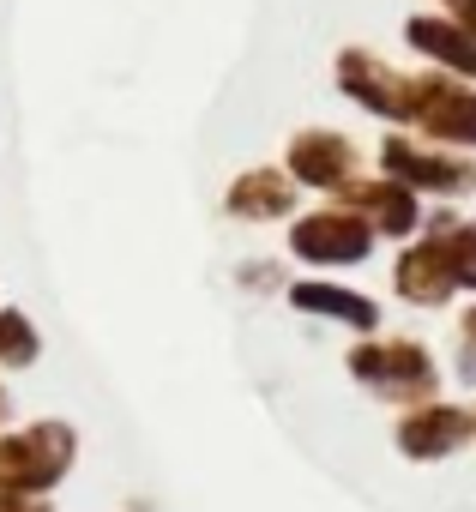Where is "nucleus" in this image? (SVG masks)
<instances>
[{"mask_svg":"<svg viewBox=\"0 0 476 512\" xmlns=\"http://www.w3.org/2000/svg\"><path fill=\"white\" fill-rule=\"evenodd\" d=\"M284 302H290L296 314H308V320H332V326H344V332H356V338H374V332L386 326V308H380L368 290H356V284H344V278H320V272L290 278Z\"/></svg>","mask_w":476,"mask_h":512,"instance_id":"9b49d317","label":"nucleus"},{"mask_svg":"<svg viewBox=\"0 0 476 512\" xmlns=\"http://www.w3.org/2000/svg\"><path fill=\"white\" fill-rule=\"evenodd\" d=\"M223 217L229 223H290L302 217V187L290 181L284 163H248L242 175H235L223 187Z\"/></svg>","mask_w":476,"mask_h":512,"instance_id":"f8f14e48","label":"nucleus"},{"mask_svg":"<svg viewBox=\"0 0 476 512\" xmlns=\"http://www.w3.org/2000/svg\"><path fill=\"white\" fill-rule=\"evenodd\" d=\"M43 356V332L25 308H0V368L19 374V368H37Z\"/></svg>","mask_w":476,"mask_h":512,"instance_id":"4468645a","label":"nucleus"},{"mask_svg":"<svg viewBox=\"0 0 476 512\" xmlns=\"http://www.w3.org/2000/svg\"><path fill=\"white\" fill-rule=\"evenodd\" d=\"M392 296L410 302V308H446L452 296H464L446 235H416L392 253Z\"/></svg>","mask_w":476,"mask_h":512,"instance_id":"9d476101","label":"nucleus"},{"mask_svg":"<svg viewBox=\"0 0 476 512\" xmlns=\"http://www.w3.org/2000/svg\"><path fill=\"white\" fill-rule=\"evenodd\" d=\"M7 416H13V398H7V386H0V428H7Z\"/></svg>","mask_w":476,"mask_h":512,"instance_id":"412c9836","label":"nucleus"},{"mask_svg":"<svg viewBox=\"0 0 476 512\" xmlns=\"http://www.w3.org/2000/svg\"><path fill=\"white\" fill-rule=\"evenodd\" d=\"M344 368L362 392H374L380 404H398V410H416V404L440 398V362L422 338H386V332L356 338Z\"/></svg>","mask_w":476,"mask_h":512,"instance_id":"f03ea898","label":"nucleus"},{"mask_svg":"<svg viewBox=\"0 0 476 512\" xmlns=\"http://www.w3.org/2000/svg\"><path fill=\"white\" fill-rule=\"evenodd\" d=\"M332 85H338V97H344L350 109H362L368 121L404 127V115H410V97H404L410 73L392 67V61H386L380 49H368V43H344V49L332 55Z\"/></svg>","mask_w":476,"mask_h":512,"instance_id":"423d86ee","label":"nucleus"},{"mask_svg":"<svg viewBox=\"0 0 476 512\" xmlns=\"http://www.w3.org/2000/svg\"><path fill=\"white\" fill-rule=\"evenodd\" d=\"M284 253H290L296 266L320 272V278H338V272H356V266L374 260L380 235L356 211H344L338 199H320V205H308L302 217L284 223Z\"/></svg>","mask_w":476,"mask_h":512,"instance_id":"20e7f679","label":"nucleus"},{"mask_svg":"<svg viewBox=\"0 0 476 512\" xmlns=\"http://www.w3.org/2000/svg\"><path fill=\"white\" fill-rule=\"evenodd\" d=\"M0 512H55L49 500H0Z\"/></svg>","mask_w":476,"mask_h":512,"instance_id":"aec40b11","label":"nucleus"},{"mask_svg":"<svg viewBox=\"0 0 476 512\" xmlns=\"http://www.w3.org/2000/svg\"><path fill=\"white\" fill-rule=\"evenodd\" d=\"M278 163L290 169V181H296L302 193H320V199L344 193V187L368 169L362 145H356L344 127H296V133L284 139V157H278Z\"/></svg>","mask_w":476,"mask_h":512,"instance_id":"0eeeda50","label":"nucleus"},{"mask_svg":"<svg viewBox=\"0 0 476 512\" xmlns=\"http://www.w3.org/2000/svg\"><path fill=\"white\" fill-rule=\"evenodd\" d=\"M446 247H452V272H458V290H464V296H476V223L464 217V223L446 235Z\"/></svg>","mask_w":476,"mask_h":512,"instance_id":"2eb2a0df","label":"nucleus"},{"mask_svg":"<svg viewBox=\"0 0 476 512\" xmlns=\"http://www.w3.org/2000/svg\"><path fill=\"white\" fill-rule=\"evenodd\" d=\"M344 211H356L380 241H392V247H404V241H416L422 235V217H428V199L416 193V187H404V181H392V175H380V169H362L344 193H332Z\"/></svg>","mask_w":476,"mask_h":512,"instance_id":"6e6552de","label":"nucleus"},{"mask_svg":"<svg viewBox=\"0 0 476 512\" xmlns=\"http://www.w3.org/2000/svg\"><path fill=\"white\" fill-rule=\"evenodd\" d=\"M235 284H242V290H254V296H284L290 290V278H284V260H242V266H235Z\"/></svg>","mask_w":476,"mask_h":512,"instance_id":"dca6fc26","label":"nucleus"},{"mask_svg":"<svg viewBox=\"0 0 476 512\" xmlns=\"http://www.w3.org/2000/svg\"><path fill=\"white\" fill-rule=\"evenodd\" d=\"M458 344H464V350H476V302L458 314Z\"/></svg>","mask_w":476,"mask_h":512,"instance_id":"6ab92c4d","label":"nucleus"},{"mask_svg":"<svg viewBox=\"0 0 476 512\" xmlns=\"http://www.w3.org/2000/svg\"><path fill=\"white\" fill-rule=\"evenodd\" d=\"M452 374H458V386H476V350H464V344H458V356H452Z\"/></svg>","mask_w":476,"mask_h":512,"instance_id":"a211bd4d","label":"nucleus"},{"mask_svg":"<svg viewBox=\"0 0 476 512\" xmlns=\"http://www.w3.org/2000/svg\"><path fill=\"white\" fill-rule=\"evenodd\" d=\"M470 223H476V205H470Z\"/></svg>","mask_w":476,"mask_h":512,"instance_id":"4be33fe9","label":"nucleus"},{"mask_svg":"<svg viewBox=\"0 0 476 512\" xmlns=\"http://www.w3.org/2000/svg\"><path fill=\"white\" fill-rule=\"evenodd\" d=\"M79 464V428L61 416L0 428V500H49Z\"/></svg>","mask_w":476,"mask_h":512,"instance_id":"f257e3e1","label":"nucleus"},{"mask_svg":"<svg viewBox=\"0 0 476 512\" xmlns=\"http://www.w3.org/2000/svg\"><path fill=\"white\" fill-rule=\"evenodd\" d=\"M434 7H440V13H452V19L476 37V0H434Z\"/></svg>","mask_w":476,"mask_h":512,"instance_id":"f3484780","label":"nucleus"},{"mask_svg":"<svg viewBox=\"0 0 476 512\" xmlns=\"http://www.w3.org/2000/svg\"><path fill=\"white\" fill-rule=\"evenodd\" d=\"M392 446H398L410 464L458 458L464 446H476V410H470V404H452V398H428V404H416V410L398 416Z\"/></svg>","mask_w":476,"mask_h":512,"instance_id":"1a4fd4ad","label":"nucleus"},{"mask_svg":"<svg viewBox=\"0 0 476 512\" xmlns=\"http://www.w3.org/2000/svg\"><path fill=\"white\" fill-rule=\"evenodd\" d=\"M404 97H410L404 127H410L416 139L476 157V85H470V79H452V73H440V67H410Z\"/></svg>","mask_w":476,"mask_h":512,"instance_id":"39448f33","label":"nucleus"},{"mask_svg":"<svg viewBox=\"0 0 476 512\" xmlns=\"http://www.w3.org/2000/svg\"><path fill=\"white\" fill-rule=\"evenodd\" d=\"M374 169L392 175V181H404V187H416L428 205H464V199H476V157L470 151L428 145L410 127H386L380 133Z\"/></svg>","mask_w":476,"mask_h":512,"instance_id":"7ed1b4c3","label":"nucleus"},{"mask_svg":"<svg viewBox=\"0 0 476 512\" xmlns=\"http://www.w3.org/2000/svg\"><path fill=\"white\" fill-rule=\"evenodd\" d=\"M398 43H404L422 67H440V73L476 85V37H470L452 13H440V7H434V13H404Z\"/></svg>","mask_w":476,"mask_h":512,"instance_id":"ddd939ff","label":"nucleus"}]
</instances>
